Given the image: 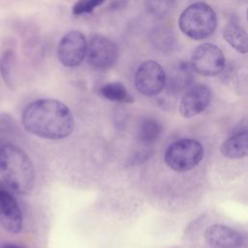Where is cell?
<instances>
[{"instance_id": "3957f363", "label": "cell", "mask_w": 248, "mask_h": 248, "mask_svg": "<svg viewBox=\"0 0 248 248\" xmlns=\"http://www.w3.org/2000/svg\"><path fill=\"white\" fill-rule=\"evenodd\" d=\"M180 30L193 40L210 37L217 27V16L206 3L197 2L188 6L178 19Z\"/></svg>"}, {"instance_id": "d6986e66", "label": "cell", "mask_w": 248, "mask_h": 248, "mask_svg": "<svg viewBox=\"0 0 248 248\" xmlns=\"http://www.w3.org/2000/svg\"><path fill=\"white\" fill-rule=\"evenodd\" d=\"M17 128L12 115L7 112L0 113V146L6 143H14L13 140L18 133Z\"/></svg>"}, {"instance_id": "30bf717a", "label": "cell", "mask_w": 248, "mask_h": 248, "mask_svg": "<svg viewBox=\"0 0 248 248\" xmlns=\"http://www.w3.org/2000/svg\"><path fill=\"white\" fill-rule=\"evenodd\" d=\"M211 91L204 84L189 87L179 104V113L184 118H191L202 113L210 104Z\"/></svg>"}, {"instance_id": "8fae6325", "label": "cell", "mask_w": 248, "mask_h": 248, "mask_svg": "<svg viewBox=\"0 0 248 248\" xmlns=\"http://www.w3.org/2000/svg\"><path fill=\"white\" fill-rule=\"evenodd\" d=\"M204 239L211 248H239L244 243V237L234 229L214 224L204 232Z\"/></svg>"}, {"instance_id": "603a6c76", "label": "cell", "mask_w": 248, "mask_h": 248, "mask_svg": "<svg viewBox=\"0 0 248 248\" xmlns=\"http://www.w3.org/2000/svg\"><path fill=\"white\" fill-rule=\"evenodd\" d=\"M2 248H20V247H18L16 245H14V244H6V245L2 246Z\"/></svg>"}, {"instance_id": "7c38bea8", "label": "cell", "mask_w": 248, "mask_h": 248, "mask_svg": "<svg viewBox=\"0 0 248 248\" xmlns=\"http://www.w3.org/2000/svg\"><path fill=\"white\" fill-rule=\"evenodd\" d=\"M191 62L185 60H179L171 65L169 73L166 74V87L170 94L175 95L181 92H185L189 87L192 86L194 79Z\"/></svg>"}, {"instance_id": "ffe728a7", "label": "cell", "mask_w": 248, "mask_h": 248, "mask_svg": "<svg viewBox=\"0 0 248 248\" xmlns=\"http://www.w3.org/2000/svg\"><path fill=\"white\" fill-rule=\"evenodd\" d=\"M144 5L151 16L163 18L172 12L175 0H144Z\"/></svg>"}, {"instance_id": "52a82bcc", "label": "cell", "mask_w": 248, "mask_h": 248, "mask_svg": "<svg viewBox=\"0 0 248 248\" xmlns=\"http://www.w3.org/2000/svg\"><path fill=\"white\" fill-rule=\"evenodd\" d=\"M167 76L163 67L154 60L142 62L135 75V86L143 96L154 97L166 87Z\"/></svg>"}, {"instance_id": "9c48e42d", "label": "cell", "mask_w": 248, "mask_h": 248, "mask_svg": "<svg viewBox=\"0 0 248 248\" xmlns=\"http://www.w3.org/2000/svg\"><path fill=\"white\" fill-rule=\"evenodd\" d=\"M0 225L10 233H19L23 217L19 204L12 193L0 185Z\"/></svg>"}, {"instance_id": "5bb4252c", "label": "cell", "mask_w": 248, "mask_h": 248, "mask_svg": "<svg viewBox=\"0 0 248 248\" xmlns=\"http://www.w3.org/2000/svg\"><path fill=\"white\" fill-rule=\"evenodd\" d=\"M223 37L239 53H246L248 51V35L238 23L230 21L224 27Z\"/></svg>"}, {"instance_id": "4fadbf2b", "label": "cell", "mask_w": 248, "mask_h": 248, "mask_svg": "<svg viewBox=\"0 0 248 248\" xmlns=\"http://www.w3.org/2000/svg\"><path fill=\"white\" fill-rule=\"evenodd\" d=\"M223 156L239 159L248 156V131H243L227 139L220 146Z\"/></svg>"}, {"instance_id": "277c9868", "label": "cell", "mask_w": 248, "mask_h": 248, "mask_svg": "<svg viewBox=\"0 0 248 248\" xmlns=\"http://www.w3.org/2000/svg\"><path fill=\"white\" fill-rule=\"evenodd\" d=\"M202 143L193 139H181L171 142L165 152V162L173 170L183 172L195 169L203 159Z\"/></svg>"}, {"instance_id": "7402d4cb", "label": "cell", "mask_w": 248, "mask_h": 248, "mask_svg": "<svg viewBox=\"0 0 248 248\" xmlns=\"http://www.w3.org/2000/svg\"><path fill=\"white\" fill-rule=\"evenodd\" d=\"M128 0H105L104 8L106 11H115L126 6Z\"/></svg>"}, {"instance_id": "ba28073f", "label": "cell", "mask_w": 248, "mask_h": 248, "mask_svg": "<svg viewBox=\"0 0 248 248\" xmlns=\"http://www.w3.org/2000/svg\"><path fill=\"white\" fill-rule=\"evenodd\" d=\"M87 41L83 33L70 31L60 40L57 46L59 62L68 68H74L81 64L86 57Z\"/></svg>"}, {"instance_id": "9a60e30c", "label": "cell", "mask_w": 248, "mask_h": 248, "mask_svg": "<svg viewBox=\"0 0 248 248\" xmlns=\"http://www.w3.org/2000/svg\"><path fill=\"white\" fill-rule=\"evenodd\" d=\"M152 46L161 52L170 53L177 48V39L172 30L167 27H156L150 34Z\"/></svg>"}, {"instance_id": "cb8c5ba5", "label": "cell", "mask_w": 248, "mask_h": 248, "mask_svg": "<svg viewBox=\"0 0 248 248\" xmlns=\"http://www.w3.org/2000/svg\"><path fill=\"white\" fill-rule=\"evenodd\" d=\"M247 18H248V10H247Z\"/></svg>"}, {"instance_id": "5b68a950", "label": "cell", "mask_w": 248, "mask_h": 248, "mask_svg": "<svg viewBox=\"0 0 248 248\" xmlns=\"http://www.w3.org/2000/svg\"><path fill=\"white\" fill-rule=\"evenodd\" d=\"M118 55V46L112 40L98 33L90 36L85 58L93 69L101 71L109 69L117 61Z\"/></svg>"}, {"instance_id": "6da1fadb", "label": "cell", "mask_w": 248, "mask_h": 248, "mask_svg": "<svg viewBox=\"0 0 248 248\" xmlns=\"http://www.w3.org/2000/svg\"><path fill=\"white\" fill-rule=\"evenodd\" d=\"M21 122L27 132L46 140H62L74 131L75 119L63 102L55 99H38L24 108Z\"/></svg>"}, {"instance_id": "44dd1931", "label": "cell", "mask_w": 248, "mask_h": 248, "mask_svg": "<svg viewBox=\"0 0 248 248\" xmlns=\"http://www.w3.org/2000/svg\"><path fill=\"white\" fill-rule=\"evenodd\" d=\"M105 0H78L72 7L74 16H81L92 13L96 8L102 6Z\"/></svg>"}, {"instance_id": "2e32d148", "label": "cell", "mask_w": 248, "mask_h": 248, "mask_svg": "<svg viewBox=\"0 0 248 248\" xmlns=\"http://www.w3.org/2000/svg\"><path fill=\"white\" fill-rule=\"evenodd\" d=\"M17 56L14 48H7L0 56V75L6 85L14 89L16 86V74Z\"/></svg>"}, {"instance_id": "8992f818", "label": "cell", "mask_w": 248, "mask_h": 248, "mask_svg": "<svg viewBox=\"0 0 248 248\" xmlns=\"http://www.w3.org/2000/svg\"><path fill=\"white\" fill-rule=\"evenodd\" d=\"M226 59L223 51L212 43L198 46L191 56L193 70L199 75L213 77L219 75L225 68Z\"/></svg>"}, {"instance_id": "7a4b0ae2", "label": "cell", "mask_w": 248, "mask_h": 248, "mask_svg": "<svg viewBox=\"0 0 248 248\" xmlns=\"http://www.w3.org/2000/svg\"><path fill=\"white\" fill-rule=\"evenodd\" d=\"M0 174L14 193L26 195L33 189L34 165L27 153L15 143L0 146Z\"/></svg>"}, {"instance_id": "ac0fdd59", "label": "cell", "mask_w": 248, "mask_h": 248, "mask_svg": "<svg viewBox=\"0 0 248 248\" xmlns=\"http://www.w3.org/2000/svg\"><path fill=\"white\" fill-rule=\"evenodd\" d=\"M163 132V126L161 123L154 118H145L141 121L138 138L141 143L149 144L156 141Z\"/></svg>"}, {"instance_id": "e0dca14e", "label": "cell", "mask_w": 248, "mask_h": 248, "mask_svg": "<svg viewBox=\"0 0 248 248\" xmlns=\"http://www.w3.org/2000/svg\"><path fill=\"white\" fill-rule=\"evenodd\" d=\"M99 94L111 102L125 104H132L135 102L134 97L120 81H110L103 84L99 89Z\"/></svg>"}]
</instances>
